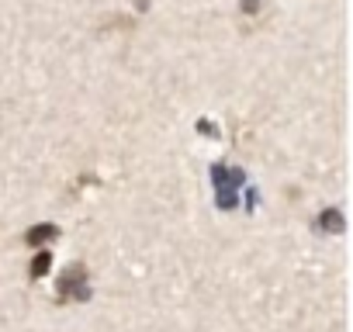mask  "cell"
<instances>
[{"instance_id": "cell-1", "label": "cell", "mask_w": 353, "mask_h": 332, "mask_svg": "<svg viewBox=\"0 0 353 332\" xmlns=\"http://www.w3.org/2000/svg\"><path fill=\"white\" fill-rule=\"evenodd\" d=\"M260 8V0H243V11H256Z\"/></svg>"}]
</instances>
